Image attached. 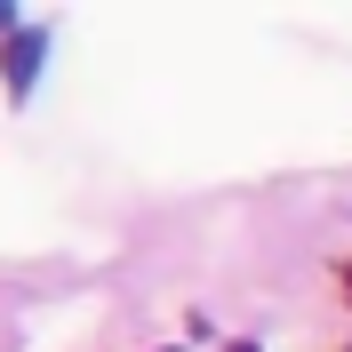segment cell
Segmentation results:
<instances>
[{
  "instance_id": "6da1fadb",
  "label": "cell",
  "mask_w": 352,
  "mask_h": 352,
  "mask_svg": "<svg viewBox=\"0 0 352 352\" xmlns=\"http://www.w3.org/2000/svg\"><path fill=\"white\" fill-rule=\"evenodd\" d=\"M41 56H48V32H16V41H8V96H24V88H32Z\"/></svg>"
},
{
  "instance_id": "7a4b0ae2",
  "label": "cell",
  "mask_w": 352,
  "mask_h": 352,
  "mask_svg": "<svg viewBox=\"0 0 352 352\" xmlns=\"http://www.w3.org/2000/svg\"><path fill=\"white\" fill-rule=\"evenodd\" d=\"M8 24H16V8H8V0H0V32H8Z\"/></svg>"
},
{
  "instance_id": "277c9868",
  "label": "cell",
  "mask_w": 352,
  "mask_h": 352,
  "mask_svg": "<svg viewBox=\"0 0 352 352\" xmlns=\"http://www.w3.org/2000/svg\"><path fill=\"white\" fill-rule=\"evenodd\" d=\"M232 352H256V344H232Z\"/></svg>"
},
{
  "instance_id": "3957f363",
  "label": "cell",
  "mask_w": 352,
  "mask_h": 352,
  "mask_svg": "<svg viewBox=\"0 0 352 352\" xmlns=\"http://www.w3.org/2000/svg\"><path fill=\"white\" fill-rule=\"evenodd\" d=\"M160 352H184V344H160Z\"/></svg>"
}]
</instances>
